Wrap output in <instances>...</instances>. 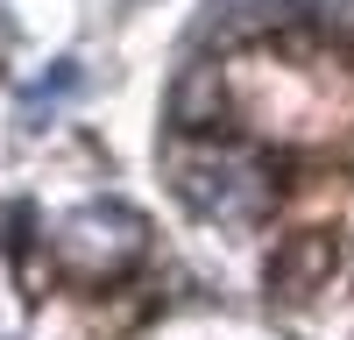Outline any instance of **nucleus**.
Segmentation results:
<instances>
[{"instance_id":"obj_1","label":"nucleus","mask_w":354,"mask_h":340,"mask_svg":"<svg viewBox=\"0 0 354 340\" xmlns=\"http://www.w3.org/2000/svg\"><path fill=\"white\" fill-rule=\"evenodd\" d=\"M177 198L198 213V220H255L270 206V178L248 163V156H177Z\"/></svg>"},{"instance_id":"obj_3","label":"nucleus","mask_w":354,"mask_h":340,"mask_svg":"<svg viewBox=\"0 0 354 340\" xmlns=\"http://www.w3.org/2000/svg\"><path fill=\"white\" fill-rule=\"evenodd\" d=\"M205 93H213V71H185V85H177V100H170V113H177V128H205Z\"/></svg>"},{"instance_id":"obj_2","label":"nucleus","mask_w":354,"mask_h":340,"mask_svg":"<svg viewBox=\"0 0 354 340\" xmlns=\"http://www.w3.org/2000/svg\"><path fill=\"white\" fill-rule=\"evenodd\" d=\"M333 270V234H298L290 248H277V263H270V291L283 298H305L319 291V276Z\"/></svg>"}]
</instances>
